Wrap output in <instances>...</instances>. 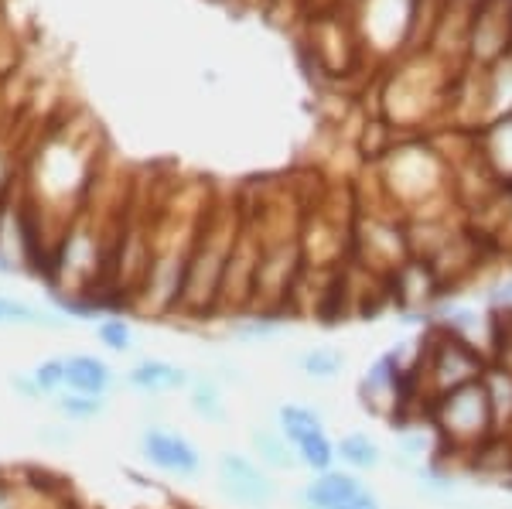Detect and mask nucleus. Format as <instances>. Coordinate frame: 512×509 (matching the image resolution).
I'll use <instances>...</instances> for the list:
<instances>
[{
  "instance_id": "nucleus-5",
  "label": "nucleus",
  "mask_w": 512,
  "mask_h": 509,
  "mask_svg": "<svg viewBox=\"0 0 512 509\" xmlns=\"http://www.w3.org/2000/svg\"><path fill=\"white\" fill-rule=\"evenodd\" d=\"M127 383L147 397H158V393H175L192 387V376L181 366L168 363V359H140L137 366L127 369Z\"/></svg>"
},
{
  "instance_id": "nucleus-9",
  "label": "nucleus",
  "mask_w": 512,
  "mask_h": 509,
  "mask_svg": "<svg viewBox=\"0 0 512 509\" xmlns=\"http://www.w3.org/2000/svg\"><path fill=\"white\" fill-rule=\"evenodd\" d=\"M482 161L495 171L502 185H512V113L492 123L482 134Z\"/></svg>"
},
{
  "instance_id": "nucleus-12",
  "label": "nucleus",
  "mask_w": 512,
  "mask_h": 509,
  "mask_svg": "<svg viewBox=\"0 0 512 509\" xmlns=\"http://www.w3.org/2000/svg\"><path fill=\"white\" fill-rule=\"evenodd\" d=\"M277 431L294 445V441H301L304 434L328 431V428H325L321 410H315L311 404H280L277 407Z\"/></svg>"
},
{
  "instance_id": "nucleus-3",
  "label": "nucleus",
  "mask_w": 512,
  "mask_h": 509,
  "mask_svg": "<svg viewBox=\"0 0 512 509\" xmlns=\"http://www.w3.org/2000/svg\"><path fill=\"white\" fill-rule=\"evenodd\" d=\"M216 489L222 499L243 509H267L277 503V482L256 458L243 451H219Z\"/></svg>"
},
{
  "instance_id": "nucleus-11",
  "label": "nucleus",
  "mask_w": 512,
  "mask_h": 509,
  "mask_svg": "<svg viewBox=\"0 0 512 509\" xmlns=\"http://www.w3.org/2000/svg\"><path fill=\"white\" fill-rule=\"evenodd\" d=\"M188 407L202 417L205 424H226L229 421V407L222 400V390L216 383V376H195L192 387H188Z\"/></svg>"
},
{
  "instance_id": "nucleus-15",
  "label": "nucleus",
  "mask_w": 512,
  "mask_h": 509,
  "mask_svg": "<svg viewBox=\"0 0 512 509\" xmlns=\"http://www.w3.org/2000/svg\"><path fill=\"white\" fill-rule=\"evenodd\" d=\"M284 328H287L284 318L256 315V318H243V322L229 325V335L239 342H267V339H277Z\"/></svg>"
},
{
  "instance_id": "nucleus-20",
  "label": "nucleus",
  "mask_w": 512,
  "mask_h": 509,
  "mask_svg": "<svg viewBox=\"0 0 512 509\" xmlns=\"http://www.w3.org/2000/svg\"><path fill=\"white\" fill-rule=\"evenodd\" d=\"M485 301L495 308V311H512V277L502 284H495L489 294H485Z\"/></svg>"
},
{
  "instance_id": "nucleus-21",
  "label": "nucleus",
  "mask_w": 512,
  "mask_h": 509,
  "mask_svg": "<svg viewBox=\"0 0 512 509\" xmlns=\"http://www.w3.org/2000/svg\"><path fill=\"white\" fill-rule=\"evenodd\" d=\"M328 509H383V503H379V496H376L373 489H362L359 496L345 499V503H335V506H328Z\"/></svg>"
},
{
  "instance_id": "nucleus-2",
  "label": "nucleus",
  "mask_w": 512,
  "mask_h": 509,
  "mask_svg": "<svg viewBox=\"0 0 512 509\" xmlns=\"http://www.w3.org/2000/svg\"><path fill=\"white\" fill-rule=\"evenodd\" d=\"M485 366H489V359L478 352L475 342L431 325V339H427V346H420L417 380L431 383V400H434L448 390L482 380Z\"/></svg>"
},
{
  "instance_id": "nucleus-19",
  "label": "nucleus",
  "mask_w": 512,
  "mask_h": 509,
  "mask_svg": "<svg viewBox=\"0 0 512 509\" xmlns=\"http://www.w3.org/2000/svg\"><path fill=\"white\" fill-rule=\"evenodd\" d=\"M7 383H11V390H14V393H21L24 400L45 397V393H41V387H38V380H35L31 373H11V376H7Z\"/></svg>"
},
{
  "instance_id": "nucleus-10",
  "label": "nucleus",
  "mask_w": 512,
  "mask_h": 509,
  "mask_svg": "<svg viewBox=\"0 0 512 509\" xmlns=\"http://www.w3.org/2000/svg\"><path fill=\"white\" fill-rule=\"evenodd\" d=\"M338 462L349 465V472H376L386 462V451L366 431H349L335 441Z\"/></svg>"
},
{
  "instance_id": "nucleus-13",
  "label": "nucleus",
  "mask_w": 512,
  "mask_h": 509,
  "mask_svg": "<svg viewBox=\"0 0 512 509\" xmlns=\"http://www.w3.org/2000/svg\"><path fill=\"white\" fill-rule=\"evenodd\" d=\"M294 451H297V462H301V469H308L311 475L332 472L335 462H338L335 441L328 438V431L304 434L301 441H294Z\"/></svg>"
},
{
  "instance_id": "nucleus-23",
  "label": "nucleus",
  "mask_w": 512,
  "mask_h": 509,
  "mask_svg": "<svg viewBox=\"0 0 512 509\" xmlns=\"http://www.w3.org/2000/svg\"><path fill=\"white\" fill-rule=\"evenodd\" d=\"M0 325H4V294H0Z\"/></svg>"
},
{
  "instance_id": "nucleus-1",
  "label": "nucleus",
  "mask_w": 512,
  "mask_h": 509,
  "mask_svg": "<svg viewBox=\"0 0 512 509\" xmlns=\"http://www.w3.org/2000/svg\"><path fill=\"white\" fill-rule=\"evenodd\" d=\"M427 421L441 434L444 448H458V451H465V455H472L485 441L495 438L492 407H489V397H485L482 380L465 383V387L434 397L431 404H427Z\"/></svg>"
},
{
  "instance_id": "nucleus-14",
  "label": "nucleus",
  "mask_w": 512,
  "mask_h": 509,
  "mask_svg": "<svg viewBox=\"0 0 512 509\" xmlns=\"http://www.w3.org/2000/svg\"><path fill=\"white\" fill-rule=\"evenodd\" d=\"M297 369L315 383H332L345 369V352L335 346H311L297 356Z\"/></svg>"
},
{
  "instance_id": "nucleus-4",
  "label": "nucleus",
  "mask_w": 512,
  "mask_h": 509,
  "mask_svg": "<svg viewBox=\"0 0 512 509\" xmlns=\"http://www.w3.org/2000/svg\"><path fill=\"white\" fill-rule=\"evenodd\" d=\"M137 448H140V455H144V462H151L154 469H161L168 475H178V479H192V475L202 472V455H198V448L178 431L151 424V428L140 431Z\"/></svg>"
},
{
  "instance_id": "nucleus-18",
  "label": "nucleus",
  "mask_w": 512,
  "mask_h": 509,
  "mask_svg": "<svg viewBox=\"0 0 512 509\" xmlns=\"http://www.w3.org/2000/svg\"><path fill=\"white\" fill-rule=\"evenodd\" d=\"M38 380L41 393H55L65 387V359H45L35 373H31Z\"/></svg>"
},
{
  "instance_id": "nucleus-6",
  "label": "nucleus",
  "mask_w": 512,
  "mask_h": 509,
  "mask_svg": "<svg viewBox=\"0 0 512 509\" xmlns=\"http://www.w3.org/2000/svg\"><path fill=\"white\" fill-rule=\"evenodd\" d=\"M117 376L110 363L96 356H69L65 359V387L72 393H89V397H106L113 390Z\"/></svg>"
},
{
  "instance_id": "nucleus-16",
  "label": "nucleus",
  "mask_w": 512,
  "mask_h": 509,
  "mask_svg": "<svg viewBox=\"0 0 512 509\" xmlns=\"http://www.w3.org/2000/svg\"><path fill=\"white\" fill-rule=\"evenodd\" d=\"M55 410L69 421H96L106 410V400L89 397V393H62V397H55Z\"/></svg>"
},
{
  "instance_id": "nucleus-7",
  "label": "nucleus",
  "mask_w": 512,
  "mask_h": 509,
  "mask_svg": "<svg viewBox=\"0 0 512 509\" xmlns=\"http://www.w3.org/2000/svg\"><path fill=\"white\" fill-rule=\"evenodd\" d=\"M250 448H253L256 462H260L263 469H270V472H294V469H301L294 445L280 431L253 428L250 431Z\"/></svg>"
},
{
  "instance_id": "nucleus-17",
  "label": "nucleus",
  "mask_w": 512,
  "mask_h": 509,
  "mask_svg": "<svg viewBox=\"0 0 512 509\" xmlns=\"http://www.w3.org/2000/svg\"><path fill=\"white\" fill-rule=\"evenodd\" d=\"M96 339L110 352H130L134 349V328L123 322V318H103L96 325Z\"/></svg>"
},
{
  "instance_id": "nucleus-8",
  "label": "nucleus",
  "mask_w": 512,
  "mask_h": 509,
  "mask_svg": "<svg viewBox=\"0 0 512 509\" xmlns=\"http://www.w3.org/2000/svg\"><path fill=\"white\" fill-rule=\"evenodd\" d=\"M482 387H485V397H489V407H492L495 434L512 431V369L489 363L482 373Z\"/></svg>"
},
{
  "instance_id": "nucleus-22",
  "label": "nucleus",
  "mask_w": 512,
  "mask_h": 509,
  "mask_svg": "<svg viewBox=\"0 0 512 509\" xmlns=\"http://www.w3.org/2000/svg\"><path fill=\"white\" fill-rule=\"evenodd\" d=\"M0 274H14V264H7L4 257H0Z\"/></svg>"
}]
</instances>
